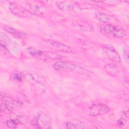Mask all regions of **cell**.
<instances>
[{
  "label": "cell",
  "mask_w": 129,
  "mask_h": 129,
  "mask_svg": "<svg viewBox=\"0 0 129 129\" xmlns=\"http://www.w3.org/2000/svg\"><path fill=\"white\" fill-rule=\"evenodd\" d=\"M31 124L36 128H51L52 122L47 114L39 112L31 120Z\"/></svg>",
  "instance_id": "obj_1"
},
{
  "label": "cell",
  "mask_w": 129,
  "mask_h": 129,
  "mask_svg": "<svg viewBox=\"0 0 129 129\" xmlns=\"http://www.w3.org/2000/svg\"><path fill=\"white\" fill-rule=\"evenodd\" d=\"M100 29L102 34L116 38H123L126 35L125 31L122 28L111 24L102 25Z\"/></svg>",
  "instance_id": "obj_2"
},
{
  "label": "cell",
  "mask_w": 129,
  "mask_h": 129,
  "mask_svg": "<svg viewBox=\"0 0 129 129\" xmlns=\"http://www.w3.org/2000/svg\"><path fill=\"white\" fill-rule=\"evenodd\" d=\"M109 111V107L104 104H95L89 107L86 110V114L91 116H95L106 113Z\"/></svg>",
  "instance_id": "obj_3"
},
{
  "label": "cell",
  "mask_w": 129,
  "mask_h": 129,
  "mask_svg": "<svg viewBox=\"0 0 129 129\" xmlns=\"http://www.w3.org/2000/svg\"><path fill=\"white\" fill-rule=\"evenodd\" d=\"M52 67L56 71H79L81 69L74 63L66 61H57L54 62Z\"/></svg>",
  "instance_id": "obj_4"
},
{
  "label": "cell",
  "mask_w": 129,
  "mask_h": 129,
  "mask_svg": "<svg viewBox=\"0 0 129 129\" xmlns=\"http://www.w3.org/2000/svg\"><path fill=\"white\" fill-rule=\"evenodd\" d=\"M9 9L12 13L19 17H27L32 15L29 11L20 5L14 3L10 4Z\"/></svg>",
  "instance_id": "obj_5"
},
{
  "label": "cell",
  "mask_w": 129,
  "mask_h": 129,
  "mask_svg": "<svg viewBox=\"0 0 129 129\" xmlns=\"http://www.w3.org/2000/svg\"><path fill=\"white\" fill-rule=\"evenodd\" d=\"M3 99L4 101L2 100V102L4 104L5 108L9 111L18 110L21 108V104L16 100L8 97H4Z\"/></svg>",
  "instance_id": "obj_6"
},
{
  "label": "cell",
  "mask_w": 129,
  "mask_h": 129,
  "mask_svg": "<svg viewBox=\"0 0 129 129\" xmlns=\"http://www.w3.org/2000/svg\"><path fill=\"white\" fill-rule=\"evenodd\" d=\"M103 50L111 60L117 62L120 61L121 59L119 55L115 49L112 46L105 45L103 47Z\"/></svg>",
  "instance_id": "obj_7"
},
{
  "label": "cell",
  "mask_w": 129,
  "mask_h": 129,
  "mask_svg": "<svg viewBox=\"0 0 129 129\" xmlns=\"http://www.w3.org/2000/svg\"><path fill=\"white\" fill-rule=\"evenodd\" d=\"M49 43L52 47L58 51L68 53H73L75 52V50L73 48L57 41L50 40L49 41Z\"/></svg>",
  "instance_id": "obj_8"
},
{
  "label": "cell",
  "mask_w": 129,
  "mask_h": 129,
  "mask_svg": "<svg viewBox=\"0 0 129 129\" xmlns=\"http://www.w3.org/2000/svg\"><path fill=\"white\" fill-rule=\"evenodd\" d=\"M4 28L6 31H7L9 33L12 34L15 37L21 38V39H25V38H26L28 36L27 34H26L25 33L19 31L9 26L5 25L4 26Z\"/></svg>",
  "instance_id": "obj_9"
},
{
  "label": "cell",
  "mask_w": 129,
  "mask_h": 129,
  "mask_svg": "<svg viewBox=\"0 0 129 129\" xmlns=\"http://www.w3.org/2000/svg\"><path fill=\"white\" fill-rule=\"evenodd\" d=\"M104 69L106 72L111 76H115L119 71L118 67L112 63L106 64L104 66Z\"/></svg>",
  "instance_id": "obj_10"
},
{
  "label": "cell",
  "mask_w": 129,
  "mask_h": 129,
  "mask_svg": "<svg viewBox=\"0 0 129 129\" xmlns=\"http://www.w3.org/2000/svg\"><path fill=\"white\" fill-rule=\"evenodd\" d=\"M10 119L14 121L18 125L24 124L26 121V119L24 116L18 115L13 112L10 114Z\"/></svg>",
  "instance_id": "obj_11"
},
{
  "label": "cell",
  "mask_w": 129,
  "mask_h": 129,
  "mask_svg": "<svg viewBox=\"0 0 129 129\" xmlns=\"http://www.w3.org/2000/svg\"><path fill=\"white\" fill-rule=\"evenodd\" d=\"M35 93L38 94H43L46 90L45 86L40 81H37L34 85Z\"/></svg>",
  "instance_id": "obj_12"
},
{
  "label": "cell",
  "mask_w": 129,
  "mask_h": 129,
  "mask_svg": "<svg viewBox=\"0 0 129 129\" xmlns=\"http://www.w3.org/2000/svg\"><path fill=\"white\" fill-rule=\"evenodd\" d=\"M56 6L58 9L62 11H67L71 8V5L66 2H61L56 3Z\"/></svg>",
  "instance_id": "obj_13"
},
{
  "label": "cell",
  "mask_w": 129,
  "mask_h": 129,
  "mask_svg": "<svg viewBox=\"0 0 129 129\" xmlns=\"http://www.w3.org/2000/svg\"><path fill=\"white\" fill-rule=\"evenodd\" d=\"M74 28L82 31H91L93 30L94 29L93 27L89 24H85V25L76 24L75 26H74Z\"/></svg>",
  "instance_id": "obj_14"
},
{
  "label": "cell",
  "mask_w": 129,
  "mask_h": 129,
  "mask_svg": "<svg viewBox=\"0 0 129 129\" xmlns=\"http://www.w3.org/2000/svg\"><path fill=\"white\" fill-rule=\"evenodd\" d=\"M96 17L97 19L104 23L108 22L110 20V17L108 15L102 13L98 12L96 13Z\"/></svg>",
  "instance_id": "obj_15"
},
{
  "label": "cell",
  "mask_w": 129,
  "mask_h": 129,
  "mask_svg": "<svg viewBox=\"0 0 129 129\" xmlns=\"http://www.w3.org/2000/svg\"><path fill=\"white\" fill-rule=\"evenodd\" d=\"M30 8L31 10L29 12L32 14L40 16L43 13L42 8H41V7H38L36 5H30Z\"/></svg>",
  "instance_id": "obj_16"
},
{
  "label": "cell",
  "mask_w": 129,
  "mask_h": 129,
  "mask_svg": "<svg viewBox=\"0 0 129 129\" xmlns=\"http://www.w3.org/2000/svg\"><path fill=\"white\" fill-rule=\"evenodd\" d=\"M44 56L45 57L49 58L51 59H58L61 57V55L60 54H58L57 53H55L52 52H44L43 51L42 54L41 56Z\"/></svg>",
  "instance_id": "obj_17"
},
{
  "label": "cell",
  "mask_w": 129,
  "mask_h": 129,
  "mask_svg": "<svg viewBox=\"0 0 129 129\" xmlns=\"http://www.w3.org/2000/svg\"><path fill=\"white\" fill-rule=\"evenodd\" d=\"M66 128H70V129H74V128H85V126L84 124L81 123L79 124H75L71 122H67L66 123Z\"/></svg>",
  "instance_id": "obj_18"
},
{
  "label": "cell",
  "mask_w": 129,
  "mask_h": 129,
  "mask_svg": "<svg viewBox=\"0 0 129 129\" xmlns=\"http://www.w3.org/2000/svg\"><path fill=\"white\" fill-rule=\"evenodd\" d=\"M28 51L29 53L33 56H41L42 54L43 51L38 49H37L34 48H28Z\"/></svg>",
  "instance_id": "obj_19"
},
{
  "label": "cell",
  "mask_w": 129,
  "mask_h": 129,
  "mask_svg": "<svg viewBox=\"0 0 129 129\" xmlns=\"http://www.w3.org/2000/svg\"><path fill=\"white\" fill-rule=\"evenodd\" d=\"M23 75L18 72H15L13 73L12 78L13 79L18 82H22L23 81Z\"/></svg>",
  "instance_id": "obj_20"
},
{
  "label": "cell",
  "mask_w": 129,
  "mask_h": 129,
  "mask_svg": "<svg viewBox=\"0 0 129 129\" xmlns=\"http://www.w3.org/2000/svg\"><path fill=\"white\" fill-rule=\"evenodd\" d=\"M6 124L9 128H16V127H17L18 126V124L17 123H16L14 121L10 119L7 120L6 121Z\"/></svg>",
  "instance_id": "obj_21"
},
{
  "label": "cell",
  "mask_w": 129,
  "mask_h": 129,
  "mask_svg": "<svg viewBox=\"0 0 129 129\" xmlns=\"http://www.w3.org/2000/svg\"><path fill=\"white\" fill-rule=\"evenodd\" d=\"M117 123L118 124V125L120 126H122L124 125L125 124V120L122 118H120L119 119H118L117 121Z\"/></svg>",
  "instance_id": "obj_22"
},
{
  "label": "cell",
  "mask_w": 129,
  "mask_h": 129,
  "mask_svg": "<svg viewBox=\"0 0 129 129\" xmlns=\"http://www.w3.org/2000/svg\"><path fill=\"white\" fill-rule=\"evenodd\" d=\"M124 58L125 62L127 64H128V52L127 50H125L124 51Z\"/></svg>",
  "instance_id": "obj_23"
}]
</instances>
